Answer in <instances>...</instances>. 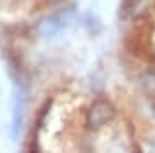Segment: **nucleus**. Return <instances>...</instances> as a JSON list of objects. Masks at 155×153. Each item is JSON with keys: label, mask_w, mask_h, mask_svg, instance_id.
<instances>
[{"label": "nucleus", "mask_w": 155, "mask_h": 153, "mask_svg": "<svg viewBox=\"0 0 155 153\" xmlns=\"http://www.w3.org/2000/svg\"><path fill=\"white\" fill-rule=\"evenodd\" d=\"M153 111H155V106H153Z\"/></svg>", "instance_id": "4"}, {"label": "nucleus", "mask_w": 155, "mask_h": 153, "mask_svg": "<svg viewBox=\"0 0 155 153\" xmlns=\"http://www.w3.org/2000/svg\"><path fill=\"white\" fill-rule=\"evenodd\" d=\"M73 20V9H60L58 13L51 15V17H46L42 18L38 24H37V29L42 37H55L57 33L64 31L69 22Z\"/></svg>", "instance_id": "1"}, {"label": "nucleus", "mask_w": 155, "mask_h": 153, "mask_svg": "<svg viewBox=\"0 0 155 153\" xmlns=\"http://www.w3.org/2000/svg\"><path fill=\"white\" fill-rule=\"evenodd\" d=\"M140 84H142V88L148 93L155 95V66L153 67H146L142 71V75H140Z\"/></svg>", "instance_id": "3"}, {"label": "nucleus", "mask_w": 155, "mask_h": 153, "mask_svg": "<svg viewBox=\"0 0 155 153\" xmlns=\"http://www.w3.org/2000/svg\"><path fill=\"white\" fill-rule=\"evenodd\" d=\"M115 117V109L108 100H97L90 106L88 113H86V124L91 129H99L101 126H106L108 122H111Z\"/></svg>", "instance_id": "2"}]
</instances>
